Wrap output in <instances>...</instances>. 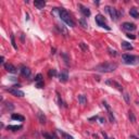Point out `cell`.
<instances>
[{"label": "cell", "instance_id": "277c9868", "mask_svg": "<svg viewBox=\"0 0 139 139\" xmlns=\"http://www.w3.org/2000/svg\"><path fill=\"white\" fill-rule=\"evenodd\" d=\"M104 9H105V11L109 13V14H110L112 21H117V20L119 19V16H121V15H123V11H117L116 9L112 8V7L106 6Z\"/></svg>", "mask_w": 139, "mask_h": 139}, {"label": "cell", "instance_id": "83f0119b", "mask_svg": "<svg viewBox=\"0 0 139 139\" xmlns=\"http://www.w3.org/2000/svg\"><path fill=\"white\" fill-rule=\"evenodd\" d=\"M11 43H12L13 48H14L15 50H17V46H16V43H15V40H14V35H11Z\"/></svg>", "mask_w": 139, "mask_h": 139}, {"label": "cell", "instance_id": "ac0fdd59", "mask_svg": "<svg viewBox=\"0 0 139 139\" xmlns=\"http://www.w3.org/2000/svg\"><path fill=\"white\" fill-rule=\"evenodd\" d=\"M11 118L14 119V121H20V122H24L25 117L23 115H20V114H12L11 115Z\"/></svg>", "mask_w": 139, "mask_h": 139}, {"label": "cell", "instance_id": "836d02e7", "mask_svg": "<svg viewBox=\"0 0 139 139\" xmlns=\"http://www.w3.org/2000/svg\"><path fill=\"white\" fill-rule=\"evenodd\" d=\"M124 99H125V101L127 102V103H129V102H130L129 95H128V93H124Z\"/></svg>", "mask_w": 139, "mask_h": 139}, {"label": "cell", "instance_id": "e0dca14e", "mask_svg": "<svg viewBox=\"0 0 139 139\" xmlns=\"http://www.w3.org/2000/svg\"><path fill=\"white\" fill-rule=\"evenodd\" d=\"M121 46H122V48H123V49H125V50H132V49H134V48H132V46L130 45L129 42H127V41H122Z\"/></svg>", "mask_w": 139, "mask_h": 139}, {"label": "cell", "instance_id": "52a82bcc", "mask_svg": "<svg viewBox=\"0 0 139 139\" xmlns=\"http://www.w3.org/2000/svg\"><path fill=\"white\" fill-rule=\"evenodd\" d=\"M105 84L106 85H110V86H112V87H114V88H116L118 91H122L123 92V86H122L119 83H117V82H115V80H112V79H108V80H105Z\"/></svg>", "mask_w": 139, "mask_h": 139}, {"label": "cell", "instance_id": "4fadbf2b", "mask_svg": "<svg viewBox=\"0 0 139 139\" xmlns=\"http://www.w3.org/2000/svg\"><path fill=\"white\" fill-rule=\"evenodd\" d=\"M34 6L36 7L37 9H39V10H41V9L45 8L46 6V2L43 1V0H36V1H34Z\"/></svg>", "mask_w": 139, "mask_h": 139}, {"label": "cell", "instance_id": "484cf974", "mask_svg": "<svg viewBox=\"0 0 139 139\" xmlns=\"http://www.w3.org/2000/svg\"><path fill=\"white\" fill-rule=\"evenodd\" d=\"M79 24H80V25H82L84 28H87V27H88V24H87V22L85 21V19H80V20H79Z\"/></svg>", "mask_w": 139, "mask_h": 139}, {"label": "cell", "instance_id": "f546056e", "mask_svg": "<svg viewBox=\"0 0 139 139\" xmlns=\"http://www.w3.org/2000/svg\"><path fill=\"white\" fill-rule=\"evenodd\" d=\"M41 80H42V75L41 74H37L36 77H35V82L38 83V82H41Z\"/></svg>", "mask_w": 139, "mask_h": 139}, {"label": "cell", "instance_id": "5b68a950", "mask_svg": "<svg viewBox=\"0 0 139 139\" xmlns=\"http://www.w3.org/2000/svg\"><path fill=\"white\" fill-rule=\"evenodd\" d=\"M95 20H96V23H97L98 26L103 27V28H105V29H108V30L111 29V27H110V26H108V24H106V21H105V19H104L103 15H101V14L96 15Z\"/></svg>", "mask_w": 139, "mask_h": 139}, {"label": "cell", "instance_id": "9c48e42d", "mask_svg": "<svg viewBox=\"0 0 139 139\" xmlns=\"http://www.w3.org/2000/svg\"><path fill=\"white\" fill-rule=\"evenodd\" d=\"M3 66H4V69H6L7 71L9 72V73L15 74V73H16V72H17L16 67H15L13 64H11V63H4V64H3Z\"/></svg>", "mask_w": 139, "mask_h": 139}, {"label": "cell", "instance_id": "30bf717a", "mask_svg": "<svg viewBox=\"0 0 139 139\" xmlns=\"http://www.w3.org/2000/svg\"><path fill=\"white\" fill-rule=\"evenodd\" d=\"M59 79H60V82H62V83L67 82V79H69V73H67V70H64V71H62L60 74H59Z\"/></svg>", "mask_w": 139, "mask_h": 139}, {"label": "cell", "instance_id": "603a6c76", "mask_svg": "<svg viewBox=\"0 0 139 139\" xmlns=\"http://www.w3.org/2000/svg\"><path fill=\"white\" fill-rule=\"evenodd\" d=\"M59 132H60L61 136H62L64 139H74V138H73V136H71V135L66 134V132H61V130H59Z\"/></svg>", "mask_w": 139, "mask_h": 139}, {"label": "cell", "instance_id": "5bb4252c", "mask_svg": "<svg viewBox=\"0 0 139 139\" xmlns=\"http://www.w3.org/2000/svg\"><path fill=\"white\" fill-rule=\"evenodd\" d=\"M21 74L24 76V77H29V76H30V70H29V67L23 66V67H22V70H21Z\"/></svg>", "mask_w": 139, "mask_h": 139}, {"label": "cell", "instance_id": "60d3db41", "mask_svg": "<svg viewBox=\"0 0 139 139\" xmlns=\"http://www.w3.org/2000/svg\"><path fill=\"white\" fill-rule=\"evenodd\" d=\"M0 62H1V63H4V58H3V56H1V61H0Z\"/></svg>", "mask_w": 139, "mask_h": 139}, {"label": "cell", "instance_id": "8fae6325", "mask_svg": "<svg viewBox=\"0 0 139 139\" xmlns=\"http://www.w3.org/2000/svg\"><path fill=\"white\" fill-rule=\"evenodd\" d=\"M78 7H79V8H80V12L83 13V15H84L85 17H88V16H90L91 12H90V10H89L88 8H86V7L82 6V4H78Z\"/></svg>", "mask_w": 139, "mask_h": 139}, {"label": "cell", "instance_id": "e575fe53", "mask_svg": "<svg viewBox=\"0 0 139 139\" xmlns=\"http://www.w3.org/2000/svg\"><path fill=\"white\" fill-rule=\"evenodd\" d=\"M102 136L104 137V139H114V138H112V137H109L104 132H102Z\"/></svg>", "mask_w": 139, "mask_h": 139}, {"label": "cell", "instance_id": "8d00e7d4", "mask_svg": "<svg viewBox=\"0 0 139 139\" xmlns=\"http://www.w3.org/2000/svg\"><path fill=\"white\" fill-rule=\"evenodd\" d=\"M98 118H99V116H97V115H96V116H92V117H90V118H89L88 119V121H96V119H98Z\"/></svg>", "mask_w": 139, "mask_h": 139}, {"label": "cell", "instance_id": "7c38bea8", "mask_svg": "<svg viewBox=\"0 0 139 139\" xmlns=\"http://www.w3.org/2000/svg\"><path fill=\"white\" fill-rule=\"evenodd\" d=\"M37 116H38V119H39V123L40 124H46V121H47V117H46V115L43 114L41 111H38V113H37Z\"/></svg>", "mask_w": 139, "mask_h": 139}, {"label": "cell", "instance_id": "7a4b0ae2", "mask_svg": "<svg viewBox=\"0 0 139 139\" xmlns=\"http://www.w3.org/2000/svg\"><path fill=\"white\" fill-rule=\"evenodd\" d=\"M59 14H60L61 20H62L65 24H67L70 27H75V25H76L75 22L73 21V19L71 17L70 13L67 12L66 10H64V9H62V8L59 9Z\"/></svg>", "mask_w": 139, "mask_h": 139}, {"label": "cell", "instance_id": "ffe728a7", "mask_svg": "<svg viewBox=\"0 0 139 139\" xmlns=\"http://www.w3.org/2000/svg\"><path fill=\"white\" fill-rule=\"evenodd\" d=\"M128 118H129V121L132 122V124L134 123H136V116H135V114H134V112L132 111H128Z\"/></svg>", "mask_w": 139, "mask_h": 139}, {"label": "cell", "instance_id": "2e32d148", "mask_svg": "<svg viewBox=\"0 0 139 139\" xmlns=\"http://www.w3.org/2000/svg\"><path fill=\"white\" fill-rule=\"evenodd\" d=\"M23 128V126L22 125H9V126H7V129H10V130H12V132H16V130H20V129H22Z\"/></svg>", "mask_w": 139, "mask_h": 139}, {"label": "cell", "instance_id": "f1b7e54d", "mask_svg": "<svg viewBox=\"0 0 139 139\" xmlns=\"http://www.w3.org/2000/svg\"><path fill=\"white\" fill-rule=\"evenodd\" d=\"M49 77H53V76H56V71L54 69H51V70H49Z\"/></svg>", "mask_w": 139, "mask_h": 139}, {"label": "cell", "instance_id": "d590c367", "mask_svg": "<svg viewBox=\"0 0 139 139\" xmlns=\"http://www.w3.org/2000/svg\"><path fill=\"white\" fill-rule=\"evenodd\" d=\"M126 36H127V38H129V39H135V38H136V36L132 35V34H126Z\"/></svg>", "mask_w": 139, "mask_h": 139}, {"label": "cell", "instance_id": "74e56055", "mask_svg": "<svg viewBox=\"0 0 139 139\" xmlns=\"http://www.w3.org/2000/svg\"><path fill=\"white\" fill-rule=\"evenodd\" d=\"M99 121H100V123H101V124H103L104 122H105V119H104L103 117H99Z\"/></svg>", "mask_w": 139, "mask_h": 139}, {"label": "cell", "instance_id": "44dd1931", "mask_svg": "<svg viewBox=\"0 0 139 139\" xmlns=\"http://www.w3.org/2000/svg\"><path fill=\"white\" fill-rule=\"evenodd\" d=\"M78 102L80 104H86L87 103V98L84 95H79L78 96Z\"/></svg>", "mask_w": 139, "mask_h": 139}, {"label": "cell", "instance_id": "cb8c5ba5", "mask_svg": "<svg viewBox=\"0 0 139 139\" xmlns=\"http://www.w3.org/2000/svg\"><path fill=\"white\" fill-rule=\"evenodd\" d=\"M108 51H109V54H110V56H117L116 50H113L112 48H108Z\"/></svg>", "mask_w": 139, "mask_h": 139}, {"label": "cell", "instance_id": "9a60e30c", "mask_svg": "<svg viewBox=\"0 0 139 139\" xmlns=\"http://www.w3.org/2000/svg\"><path fill=\"white\" fill-rule=\"evenodd\" d=\"M129 14L132 17H134V19H139V12L137 11L136 8H132L129 10Z\"/></svg>", "mask_w": 139, "mask_h": 139}, {"label": "cell", "instance_id": "b9f144b4", "mask_svg": "<svg viewBox=\"0 0 139 139\" xmlns=\"http://www.w3.org/2000/svg\"><path fill=\"white\" fill-rule=\"evenodd\" d=\"M2 139H7V138H2Z\"/></svg>", "mask_w": 139, "mask_h": 139}, {"label": "cell", "instance_id": "d4e9b609", "mask_svg": "<svg viewBox=\"0 0 139 139\" xmlns=\"http://www.w3.org/2000/svg\"><path fill=\"white\" fill-rule=\"evenodd\" d=\"M43 137H45L46 139H54L56 138V136L54 135H50V134H48V132H43Z\"/></svg>", "mask_w": 139, "mask_h": 139}, {"label": "cell", "instance_id": "ab89813d", "mask_svg": "<svg viewBox=\"0 0 139 139\" xmlns=\"http://www.w3.org/2000/svg\"><path fill=\"white\" fill-rule=\"evenodd\" d=\"M21 39L22 41H24V34H21Z\"/></svg>", "mask_w": 139, "mask_h": 139}, {"label": "cell", "instance_id": "3957f363", "mask_svg": "<svg viewBox=\"0 0 139 139\" xmlns=\"http://www.w3.org/2000/svg\"><path fill=\"white\" fill-rule=\"evenodd\" d=\"M122 60L125 64L128 65H135L139 63V56H132V54L125 53L122 56Z\"/></svg>", "mask_w": 139, "mask_h": 139}, {"label": "cell", "instance_id": "4316f807", "mask_svg": "<svg viewBox=\"0 0 139 139\" xmlns=\"http://www.w3.org/2000/svg\"><path fill=\"white\" fill-rule=\"evenodd\" d=\"M56 98H58V103H59V105L60 106H63V101H62V99H61V96H60V93L59 92H56Z\"/></svg>", "mask_w": 139, "mask_h": 139}, {"label": "cell", "instance_id": "1f68e13d", "mask_svg": "<svg viewBox=\"0 0 139 139\" xmlns=\"http://www.w3.org/2000/svg\"><path fill=\"white\" fill-rule=\"evenodd\" d=\"M79 47L82 48L83 51H87V50H88V47H87V46L85 45L84 42H79Z\"/></svg>", "mask_w": 139, "mask_h": 139}, {"label": "cell", "instance_id": "4dcf8cb0", "mask_svg": "<svg viewBox=\"0 0 139 139\" xmlns=\"http://www.w3.org/2000/svg\"><path fill=\"white\" fill-rule=\"evenodd\" d=\"M43 86H45V83H43V80H41V82H38V83H36V87L37 88H43Z\"/></svg>", "mask_w": 139, "mask_h": 139}, {"label": "cell", "instance_id": "d6986e66", "mask_svg": "<svg viewBox=\"0 0 139 139\" xmlns=\"http://www.w3.org/2000/svg\"><path fill=\"white\" fill-rule=\"evenodd\" d=\"M56 28H59V32L61 33V35H63V36H65V37L67 36V29L63 25H61V26L56 25Z\"/></svg>", "mask_w": 139, "mask_h": 139}, {"label": "cell", "instance_id": "ba28073f", "mask_svg": "<svg viewBox=\"0 0 139 139\" xmlns=\"http://www.w3.org/2000/svg\"><path fill=\"white\" fill-rule=\"evenodd\" d=\"M122 28L127 32H132V30L136 29V25L134 23H130V22H125V23L122 24Z\"/></svg>", "mask_w": 139, "mask_h": 139}, {"label": "cell", "instance_id": "f35d334b", "mask_svg": "<svg viewBox=\"0 0 139 139\" xmlns=\"http://www.w3.org/2000/svg\"><path fill=\"white\" fill-rule=\"evenodd\" d=\"M130 139H139L138 137H136V136H134V135H130V137H129Z\"/></svg>", "mask_w": 139, "mask_h": 139}, {"label": "cell", "instance_id": "d6a6232c", "mask_svg": "<svg viewBox=\"0 0 139 139\" xmlns=\"http://www.w3.org/2000/svg\"><path fill=\"white\" fill-rule=\"evenodd\" d=\"M6 106H7V109H8V110H13V109H14V105H13L11 102H8V103L6 104Z\"/></svg>", "mask_w": 139, "mask_h": 139}, {"label": "cell", "instance_id": "6da1fadb", "mask_svg": "<svg viewBox=\"0 0 139 139\" xmlns=\"http://www.w3.org/2000/svg\"><path fill=\"white\" fill-rule=\"evenodd\" d=\"M117 63L115 62H104L101 64H98L95 67V71L100 72V73H111L117 69Z\"/></svg>", "mask_w": 139, "mask_h": 139}, {"label": "cell", "instance_id": "7402d4cb", "mask_svg": "<svg viewBox=\"0 0 139 139\" xmlns=\"http://www.w3.org/2000/svg\"><path fill=\"white\" fill-rule=\"evenodd\" d=\"M108 115H109V119H110L111 123H115V117H114V115H113L112 110H109L108 111Z\"/></svg>", "mask_w": 139, "mask_h": 139}, {"label": "cell", "instance_id": "8992f818", "mask_svg": "<svg viewBox=\"0 0 139 139\" xmlns=\"http://www.w3.org/2000/svg\"><path fill=\"white\" fill-rule=\"evenodd\" d=\"M8 92H10L11 95H13V96H15V97H24V95L25 93L23 92L22 90H20V89H17V88H7L6 89Z\"/></svg>", "mask_w": 139, "mask_h": 139}]
</instances>
